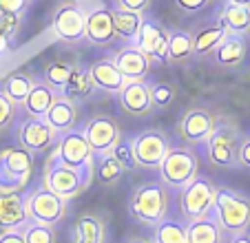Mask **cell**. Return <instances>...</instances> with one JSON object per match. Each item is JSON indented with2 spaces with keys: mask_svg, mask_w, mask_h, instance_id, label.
Returning <instances> with one entry per match:
<instances>
[{
  "mask_svg": "<svg viewBox=\"0 0 250 243\" xmlns=\"http://www.w3.org/2000/svg\"><path fill=\"white\" fill-rule=\"evenodd\" d=\"M193 58V36L186 31H170L166 44V60L182 64Z\"/></svg>",
  "mask_w": 250,
  "mask_h": 243,
  "instance_id": "32",
  "label": "cell"
},
{
  "mask_svg": "<svg viewBox=\"0 0 250 243\" xmlns=\"http://www.w3.org/2000/svg\"><path fill=\"white\" fill-rule=\"evenodd\" d=\"M93 89H95V84H93V80H91L89 69H84V66H76V71L71 73L69 80H66V84L62 86L60 95H64V98L78 102V100L89 98V95L93 93Z\"/></svg>",
  "mask_w": 250,
  "mask_h": 243,
  "instance_id": "29",
  "label": "cell"
},
{
  "mask_svg": "<svg viewBox=\"0 0 250 243\" xmlns=\"http://www.w3.org/2000/svg\"><path fill=\"white\" fill-rule=\"evenodd\" d=\"M111 16H113V29H115V38H122L126 42L135 40L137 31H140L142 24V14H135V11H126V9H111Z\"/></svg>",
  "mask_w": 250,
  "mask_h": 243,
  "instance_id": "31",
  "label": "cell"
},
{
  "mask_svg": "<svg viewBox=\"0 0 250 243\" xmlns=\"http://www.w3.org/2000/svg\"><path fill=\"white\" fill-rule=\"evenodd\" d=\"M135 47L140 49L144 56H148L151 60H166V44H168V31L162 27L160 22L151 18H142L140 31L135 38Z\"/></svg>",
  "mask_w": 250,
  "mask_h": 243,
  "instance_id": "13",
  "label": "cell"
},
{
  "mask_svg": "<svg viewBox=\"0 0 250 243\" xmlns=\"http://www.w3.org/2000/svg\"><path fill=\"white\" fill-rule=\"evenodd\" d=\"M33 78L27 73V71H14L9 73L5 80H2V84H0V91L16 104H22L24 98L29 95V91L33 89Z\"/></svg>",
  "mask_w": 250,
  "mask_h": 243,
  "instance_id": "30",
  "label": "cell"
},
{
  "mask_svg": "<svg viewBox=\"0 0 250 243\" xmlns=\"http://www.w3.org/2000/svg\"><path fill=\"white\" fill-rule=\"evenodd\" d=\"M56 95L58 93L47 84V82H40V84L36 82V84H33V89L29 91V95L24 98L22 108L27 111L29 117H44V113H47L49 106L53 104Z\"/></svg>",
  "mask_w": 250,
  "mask_h": 243,
  "instance_id": "26",
  "label": "cell"
},
{
  "mask_svg": "<svg viewBox=\"0 0 250 243\" xmlns=\"http://www.w3.org/2000/svg\"><path fill=\"white\" fill-rule=\"evenodd\" d=\"M76 66L78 64H73L71 60H64V58L51 60L44 66V82L58 93V91H62V86L66 84V80L71 78V73L76 71Z\"/></svg>",
  "mask_w": 250,
  "mask_h": 243,
  "instance_id": "33",
  "label": "cell"
},
{
  "mask_svg": "<svg viewBox=\"0 0 250 243\" xmlns=\"http://www.w3.org/2000/svg\"><path fill=\"white\" fill-rule=\"evenodd\" d=\"M24 237V243H58L56 228L42 223H24L20 228Z\"/></svg>",
  "mask_w": 250,
  "mask_h": 243,
  "instance_id": "35",
  "label": "cell"
},
{
  "mask_svg": "<svg viewBox=\"0 0 250 243\" xmlns=\"http://www.w3.org/2000/svg\"><path fill=\"white\" fill-rule=\"evenodd\" d=\"M124 175V166L120 164L118 159L106 150V153H98L93 159V177L98 179L102 186H113L122 179Z\"/></svg>",
  "mask_w": 250,
  "mask_h": 243,
  "instance_id": "27",
  "label": "cell"
},
{
  "mask_svg": "<svg viewBox=\"0 0 250 243\" xmlns=\"http://www.w3.org/2000/svg\"><path fill=\"white\" fill-rule=\"evenodd\" d=\"M170 206L168 186L162 182H144L131 192L128 199V212L137 223L157 225L166 219Z\"/></svg>",
  "mask_w": 250,
  "mask_h": 243,
  "instance_id": "1",
  "label": "cell"
},
{
  "mask_svg": "<svg viewBox=\"0 0 250 243\" xmlns=\"http://www.w3.org/2000/svg\"><path fill=\"white\" fill-rule=\"evenodd\" d=\"M230 5H246V7H250V0H228Z\"/></svg>",
  "mask_w": 250,
  "mask_h": 243,
  "instance_id": "47",
  "label": "cell"
},
{
  "mask_svg": "<svg viewBox=\"0 0 250 243\" xmlns=\"http://www.w3.org/2000/svg\"><path fill=\"white\" fill-rule=\"evenodd\" d=\"M120 106L124 113L133 117H144L153 111L151 91L144 80H126V84L120 91Z\"/></svg>",
  "mask_w": 250,
  "mask_h": 243,
  "instance_id": "16",
  "label": "cell"
},
{
  "mask_svg": "<svg viewBox=\"0 0 250 243\" xmlns=\"http://www.w3.org/2000/svg\"><path fill=\"white\" fill-rule=\"evenodd\" d=\"M226 243H250V230H246V232H241V234H235V237H230Z\"/></svg>",
  "mask_w": 250,
  "mask_h": 243,
  "instance_id": "45",
  "label": "cell"
},
{
  "mask_svg": "<svg viewBox=\"0 0 250 243\" xmlns=\"http://www.w3.org/2000/svg\"><path fill=\"white\" fill-rule=\"evenodd\" d=\"M16 115H18V104L11 102V100L0 91V133L7 131V128L14 124Z\"/></svg>",
  "mask_w": 250,
  "mask_h": 243,
  "instance_id": "37",
  "label": "cell"
},
{
  "mask_svg": "<svg viewBox=\"0 0 250 243\" xmlns=\"http://www.w3.org/2000/svg\"><path fill=\"white\" fill-rule=\"evenodd\" d=\"M104 219L95 212H82L73 223V243H104Z\"/></svg>",
  "mask_w": 250,
  "mask_h": 243,
  "instance_id": "23",
  "label": "cell"
},
{
  "mask_svg": "<svg viewBox=\"0 0 250 243\" xmlns=\"http://www.w3.org/2000/svg\"><path fill=\"white\" fill-rule=\"evenodd\" d=\"M237 164L250 168V137H244L239 146V153H237Z\"/></svg>",
  "mask_w": 250,
  "mask_h": 243,
  "instance_id": "43",
  "label": "cell"
},
{
  "mask_svg": "<svg viewBox=\"0 0 250 243\" xmlns=\"http://www.w3.org/2000/svg\"><path fill=\"white\" fill-rule=\"evenodd\" d=\"M241 131L226 122V124H217L215 131L208 137V157H210V164L219 166V168H235L237 164V153H239L241 146Z\"/></svg>",
  "mask_w": 250,
  "mask_h": 243,
  "instance_id": "9",
  "label": "cell"
},
{
  "mask_svg": "<svg viewBox=\"0 0 250 243\" xmlns=\"http://www.w3.org/2000/svg\"><path fill=\"white\" fill-rule=\"evenodd\" d=\"M66 208H69V201L53 195V192L47 190L44 186L36 188V190H31L24 197L27 221H31V223H42V225L56 228L66 217Z\"/></svg>",
  "mask_w": 250,
  "mask_h": 243,
  "instance_id": "6",
  "label": "cell"
},
{
  "mask_svg": "<svg viewBox=\"0 0 250 243\" xmlns=\"http://www.w3.org/2000/svg\"><path fill=\"white\" fill-rule=\"evenodd\" d=\"M199 170V157L195 150L190 148H170L166 153L164 162L160 164V175H162V183L168 188H182L190 182V179L197 177Z\"/></svg>",
  "mask_w": 250,
  "mask_h": 243,
  "instance_id": "7",
  "label": "cell"
},
{
  "mask_svg": "<svg viewBox=\"0 0 250 243\" xmlns=\"http://www.w3.org/2000/svg\"><path fill=\"white\" fill-rule=\"evenodd\" d=\"M29 0H0V14H14L20 16L24 9H27Z\"/></svg>",
  "mask_w": 250,
  "mask_h": 243,
  "instance_id": "41",
  "label": "cell"
},
{
  "mask_svg": "<svg viewBox=\"0 0 250 243\" xmlns=\"http://www.w3.org/2000/svg\"><path fill=\"white\" fill-rule=\"evenodd\" d=\"M53 162L62 166H69L73 170H82V173L93 177V159L95 153L91 150L86 137L82 135V131H69L62 137H58L56 148H53Z\"/></svg>",
  "mask_w": 250,
  "mask_h": 243,
  "instance_id": "5",
  "label": "cell"
},
{
  "mask_svg": "<svg viewBox=\"0 0 250 243\" xmlns=\"http://www.w3.org/2000/svg\"><path fill=\"white\" fill-rule=\"evenodd\" d=\"M113 64L126 80H144V75H148L151 71L153 60L137 47H124L113 56Z\"/></svg>",
  "mask_w": 250,
  "mask_h": 243,
  "instance_id": "19",
  "label": "cell"
},
{
  "mask_svg": "<svg viewBox=\"0 0 250 243\" xmlns=\"http://www.w3.org/2000/svg\"><path fill=\"white\" fill-rule=\"evenodd\" d=\"M84 38L93 44H109L115 40V29H113V16L111 9H91L84 14Z\"/></svg>",
  "mask_w": 250,
  "mask_h": 243,
  "instance_id": "18",
  "label": "cell"
},
{
  "mask_svg": "<svg viewBox=\"0 0 250 243\" xmlns=\"http://www.w3.org/2000/svg\"><path fill=\"white\" fill-rule=\"evenodd\" d=\"M226 234L215 221V217L208 215L204 219L190 221L186 225V243H226Z\"/></svg>",
  "mask_w": 250,
  "mask_h": 243,
  "instance_id": "24",
  "label": "cell"
},
{
  "mask_svg": "<svg viewBox=\"0 0 250 243\" xmlns=\"http://www.w3.org/2000/svg\"><path fill=\"white\" fill-rule=\"evenodd\" d=\"M9 42H11L9 38H7L5 33L0 31V56H2V53H7V51H9Z\"/></svg>",
  "mask_w": 250,
  "mask_h": 243,
  "instance_id": "46",
  "label": "cell"
},
{
  "mask_svg": "<svg viewBox=\"0 0 250 243\" xmlns=\"http://www.w3.org/2000/svg\"><path fill=\"white\" fill-rule=\"evenodd\" d=\"M120 164L124 166V170L135 168V159H133V148H131V140H118V144L109 150Z\"/></svg>",
  "mask_w": 250,
  "mask_h": 243,
  "instance_id": "38",
  "label": "cell"
},
{
  "mask_svg": "<svg viewBox=\"0 0 250 243\" xmlns=\"http://www.w3.org/2000/svg\"><path fill=\"white\" fill-rule=\"evenodd\" d=\"M215 126H217L215 115L208 108L195 106L184 113V117L177 124V133L188 144H204V142H208V137L215 131Z\"/></svg>",
  "mask_w": 250,
  "mask_h": 243,
  "instance_id": "11",
  "label": "cell"
},
{
  "mask_svg": "<svg viewBox=\"0 0 250 243\" xmlns=\"http://www.w3.org/2000/svg\"><path fill=\"white\" fill-rule=\"evenodd\" d=\"M53 33L64 42H78L84 38V14L73 2H64L53 14Z\"/></svg>",
  "mask_w": 250,
  "mask_h": 243,
  "instance_id": "15",
  "label": "cell"
},
{
  "mask_svg": "<svg viewBox=\"0 0 250 243\" xmlns=\"http://www.w3.org/2000/svg\"><path fill=\"white\" fill-rule=\"evenodd\" d=\"M82 135L86 137V142H89L91 150H93L95 155L111 150L115 144H118V140H122V131H120L118 122L109 115L91 117V120L84 124Z\"/></svg>",
  "mask_w": 250,
  "mask_h": 243,
  "instance_id": "12",
  "label": "cell"
},
{
  "mask_svg": "<svg viewBox=\"0 0 250 243\" xmlns=\"http://www.w3.org/2000/svg\"><path fill=\"white\" fill-rule=\"evenodd\" d=\"M133 159L140 168H160L166 153L170 150L168 137L162 131H144L131 140Z\"/></svg>",
  "mask_w": 250,
  "mask_h": 243,
  "instance_id": "10",
  "label": "cell"
},
{
  "mask_svg": "<svg viewBox=\"0 0 250 243\" xmlns=\"http://www.w3.org/2000/svg\"><path fill=\"white\" fill-rule=\"evenodd\" d=\"M18 140H20V146L31 150V153H44L51 146H56L58 135L47 126V122L42 117H27L20 124Z\"/></svg>",
  "mask_w": 250,
  "mask_h": 243,
  "instance_id": "14",
  "label": "cell"
},
{
  "mask_svg": "<svg viewBox=\"0 0 250 243\" xmlns=\"http://www.w3.org/2000/svg\"><path fill=\"white\" fill-rule=\"evenodd\" d=\"M91 182H93L91 175L82 173V170H73L69 166H62L58 162H53V159L47 164L42 175V186L66 201L82 195L91 186Z\"/></svg>",
  "mask_w": 250,
  "mask_h": 243,
  "instance_id": "8",
  "label": "cell"
},
{
  "mask_svg": "<svg viewBox=\"0 0 250 243\" xmlns=\"http://www.w3.org/2000/svg\"><path fill=\"white\" fill-rule=\"evenodd\" d=\"M78 102L64 98V95H56L53 104L49 106V111L44 113L42 120L47 122V126L51 128L56 135H64V133L73 131L78 124Z\"/></svg>",
  "mask_w": 250,
  "mask_h": 243,
  "instance_id": "17",
  "label": "cell"
},
{
  "mask_svg": "<svg viewBox=\"0 0 250 243\" xmlns=\"http://www.w3.org/2000/svg\"><path fill=\"white\" fill-rule=\"evenodd\" d=\"M0 243H24V237L20 230H7L0 232Z\"/></svg>",
  "mask_w": 250,
  "mask_h": 243,
  "instance_id": "44",
  "label": "cell"
},
{
  "mask_svg": "<svg viewBox=\"0 0 250 243\" xmlns=\"http://www.w3.org/2000/svg\"><path fill=\"white\" fill-rule=\"evenodd\" d=\"M91 80H93L95 89L109 91V93H120L122 86L126 84V78L118 71L113 60H98L89 66Z\"/></svg>",
  "mask_w": 250,
  "mask_h": 243,
  "instance_id": "22",
  "label": "cell"
},
{
  "mask_svg": "<svg viewBox=\"0 0 250 243\" xmlns=\"http://www.w3.org/2000/svg\"><path fill=\"white\" fill-rule=\"evenodd\" d=\"M27 223L22 192H0V230H20Z\"/></svg>",
  "mask_w": 250,
  "mask_h": 243,
  "instance_id": "20",
  "label": "cell"
},
{
  "mask_svg": "<svg viewBox=\"0 0 250 243\" xmlns=\"http://www.w3.org/2000/svg\"><path fill=\"white\" fill-rule=\"evenodd\" d=\"M248 58V40L246 36H226L215 49V62L224 69H239Z\"/></svg>",
  "mask_w": 250,
  "mask_h": 243,
  "instance_id": "21",
  "label": "cell"
},
{
  "mask_svg": "<svg viewBox=\"0 0 250 243\" xmlns=\"http://www.w3.org/2000/svg\"><path fill=\"white\" fill-rule=\"evenodd\" d=\"M224 38H226V31L222 29L219 22L199 29L193 36V56L206 58V56H210V53H215V49L222 44Z\"/></svg>",
  "mask_w": 250,
  "mask_h": 243,
  "instance_id": "28",
  "label": "cell"
},
{
  "mask_svg": "<svg viewBox=\"0 0 250 243\" xmlns=\"http://www.w3.org/2000/svg\"><path fill=\"white\" fill-rule=\"evenodd\" d=\"M128 243H153V241H148V239H133V241H128Z\"/></svg>",
  "mask_w": 250,
  "mask_h": 243,
  "instance_id": "48",
  "label": "cell"
},
{
  "mask_svg": "<svg viewBox=\"0 0 250 243\" xmlns=\"http://www.w3.org/2000/svg\"><path fill=\"white\" fill-rule=\"evenodd\" d=\"M33 170V153L11 146L0 153V192H22Z\"/></svg>",
  "mask_w": 250,
  "mask_h": 243,
  "instance_id": "3",
  "label": "cell"
},
{
  "mask_svg": "<svg viewBox=\"0 0 250 243\" xmlns=\"http://www.w3.org/2000/svg\"><path fill=\"white\" fill-rule=\"evenodd\" d=\"M148 91H151L153 108H166L175 100V89L170 84H164V82L148 84Z\"/></svg>",
  "mask_w": 250,
  "mask_h": 243,
  "instance_id": "36",
  "label": "cell"
},
{
  "mask_svg": "<svg viewBox=\"0 0 250 243\" xmlns=\"http://www.w3.org/2000/svg\"><path fill=\"white\" fill-rule=\"evenodd\" d=\"M219 24L226 31V36H248L250 33V7L246 5H230L219 14Z\"/></svg>",
  "mask_w": 250,
  "mask_h": 243,
  "instance_id": "25",
  "label": "cell"
},
{
  "mask_svg": "<svg viewBox=\"0 0 250 243\" xmlns=\"http://www.w3.org/2000/svg\"><path fill=\"white\" fill-rule=\"evenodd\" d=\"M215 195H217V186L208 177L197 175L190 179L184 188L180 190V210L186 221H197L204 217L212 215V206H215Z\"/></svg>",
  "mask_w": 250,
  "mask_h": 243,
  "instance_id": "4",
  "label": "cell"
},
{
  "mask_svg": "<svg viewBox=\"0 0 250 243\" xmlns=\"http://www.w3.org/2000/svg\"><path fill=\"white\" fill-rule=\"evenodd\" d=\"M212 217L228 239L250 230V197L232 188H217Z\"/></svg>",
  "mask_w": 250,
  "mask_h": 243,
  "instance_id": "2",
  "label": "cell"
},
{
  "mask_svg": "<svg viewBox=\"0 0 250 243\" xmlns=\"http://www.w3.org/2000/svg\"><path fill=\"white\" fill-rule=\"evenodd\" d=\"M175 5L182 11H186V14H197V11L206 9L210 5V0H175Z\"/></svg>",
  "mask_w": 250,
  "mask_h": 243,
  "instance_id": "42",
  "label": "cell"
},
{
  "mask_svg": "<svg viewBox=\"0 0 250 243\" xmlns=\"http://www.w3.org/2000/svg\"><path fill=\"white\" fill-rule=\"evenodd\" d=\"M120 9H126V11H135V14H146L151 9L153 0H115Z\"/></svg>",
  "mask_w": 250,
  "mask_h": 243,
  "instance_id": "40",
  "label": "cell"
},
{
  "mask_svg": "<svg viewBox=\"0 0 250 243\" xmlns=\"http://www.w3.org/2000/svg\"><path fill=\"white\" fill-rule=\"evenodd\" d=\"M153 243H186V225L180 221H162L157 223Z\"/></svg>",
  "mask_w": 250,
  "mask_h": 243,
  "instance_id": "34",
  "label": "cell"
},
{
  "mask_svg": "<svg viewBox=\"0 0 250 243\" xmlns=\"http://www.w3.org/2000/svg\"><path fill=\"white\" fill-rule=\"evenodd\" d=\"M20 29V16H14V14H0V31L5 33L7 38H14Z\"/></svg>",
  "mask_w": 250,
  "mask_h": 243,
  "instance_id": "39",
  "label": "cell"
}]
</instances>
